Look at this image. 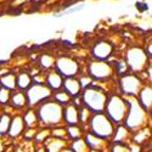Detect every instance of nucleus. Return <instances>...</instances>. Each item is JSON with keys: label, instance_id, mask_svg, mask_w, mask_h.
I'll return each mask as SVG.
<instances>
[{"label": "nucleus", "instance_id": "4c0bfd02", "mask_svg": "<svg viewBox=\"0 0 152 152\" xmlns=\"http://www.w3.org/2000/svg\"><path fill=\"white\" fill-rule=\"evenodd\" d=\"M37 129L38 128H26V130L23 132L22 136L26 139V140H34L35 134H37Z\"/></svg>", "mask_w": 152, "mask_h": 152}, {"label": "nucleus", "instance_id": "c9c22d12", "mask_svg": "<svg viewBox=\"0 0 152 152\" xmlns=\"http://www.w3.org/2000/svg\"><path fill=\"white\" fill-rule=\"evenodd\" d=\"M108 152H130L129 144H118V142H111Z\"/></svg>", "mask_w": 152, "mask_h": 152}, {"label": "nucleus", "instance_id": "79ce46f5", "mask_svg": "<svg viewBox=\"0 0 152 152\" xmlns=\"http://www.w3.org/2000/svg\"><path fill=\"white\" fill-rule=\"evenodd\" d=\"M148 117H150V121H152V107H151L150 111H148Z\"/></svg>", "mask_w": 152, "mask_h": 152}, {"label": "nucleus", "instance_id": "c756f323", "mask_svg": "<svg viewBox=\"0 0 152 152\" xmlns=\"http://www.w3.org/2000/svg\"><path fill=\"white\" fill-rule=\"evenodd\" d=\"M11 119H12V115H11V113H9V112L4 111L1 115H0V136L7 135Z\"/></svg>", "mask_w": 152, "mask_h": 152}, {"label": "nucleus", "instance_id": "e433bc0d", "mask_svg": "<svg viewBox=\"0 0 152 152\" xmlns=\"http://www.w3.org/2000/svg\"><path fill=\"white\" fill-rule=\"evenodd\" d=\"M78 79H79V82H80V84H82V88L84 89V88H88V86H90L91 84H94V79L90 77L88 73H79L78 75Z\"/></svg>", "mask_w": 152, "mask_h": 152}, {"label": "nucleus", "instance_id": "c03bdc74", "mask_svg": "<svg viewBox=\"0 0 152 152\" xmlns=\"http://www.w3.org/2000/svg\"><path fill=\"white\" fill-rule=\"evenodd\" d=\"M3 112H4V106H3L1 104H0V115H1Z\"/></svg>", "mask_w": 152, "mask_h": 152}, {"label": "nucleus", "instance_id": "0eeeda50", "mask_svg": "<svg viewBox=\"0 0 152 152\" xmlns=\"http://www.w3.org/2000/svg\"><path fill=\"white\" fill-rule=\"evenodd\" d=\"M142 85L144 80L140 74L126 72L117 77V91L124 97H136Z\"/></svg>", "mask_w": 152, "mask_h": 152}, {"label": "nucleus", "instance_id": "4468645a", "mask_svg": "<svg viewBox=\"0 0 152 152\" xmlns=\"http://www.w3.org/2000/svg\"><path fill=\"white\" fill-rule=\"evenodd\" d=\"M133 133L126 128L124 124H117L115 126V132L111 137V142H118V144H129L132 141Z\"/></svg>", "mask_w": 152, "mask_h": 152}, {"label": "nucleus", "instance_id": "7ed1b4c3", "mask_svg": "<svg viewBox=\"0 0 152 152\" xmlns=\"http://www.w3.org/2000/svg\"><path fill=\"white\" fill-rule=\"evenodd\" d=\"M108 94L110 93L106 89L101 88L96 84V82H94V84H91L90 86L84 88L80 94V97L85 107H88L93 113H97L105 111Z\"/></svg>", "mask_w": 152, "mask_h": 152}, {"label": "nucleus", "instance_id": "37998d69", "mask_svg": "<svg viewBox=\"0 0 152 152\" xmlns=\"http://www.w3.org/2000/svg\"><path fill=\"white\" fill-rule=\"evenodd\" d=\"M61 152H73V151H72L69 147H67V148H65V150H62Z\"/></svg>", "mask_w": 152, "mask_h": 152}, {"label": "nucleus", "instance_id": "ddd939ff", "mask_svg": "<svg viewBox=\"0 0 152 152\" xmlns=\"http://www.w3.org/2000/svg\"><path fill=\"white\" fill-rule=\"evenodd\" d=\"M9 105L14 110H20V111L27 110L28 108V100H27L26 91L18 90V89L12 90Z\"/></svg>", "mask_w": 152, "mask_h": 152}, {"label": "nucleus", "instance_id": "393cba45", "mask_svg": "<svg viewBox=\"0 0 152 152\" xmlns=\"http://www.w3.org/2000/svg\"><path fill=\"white\" fill-rule=\"evenodd\" d=\"M66 129H67V137L68 140H75V139H80L83 137L84 133L86 132L85 128L80 124H72V125H66Z\"/></svg>", "mask_w": 152, "mask_h": 152}, {"label": "nucleus", "instance_id": "b1692460", "mask_svg": "<svg viewBox=\"0 0 152 152\" xmlns=\"http://www.w3.org/2000/svg\"><path fill=\"white\" fill-rule=\"evenodd\" d=\"M0 86H4L6 89L16 90L17 89V84H16V74L12 72H7L5 74H3L0 77Z\"/></svg>", "mask_w": 152, "mask_h": 152}, {"label": "nucleus", "instance_id": "20e7f679", "mask_svg": "<svg viewBox=\"0 0 152 152\" xmlns=\"http://www.w3.org/2000/svg\"><path fill=\"white\" fill-rule=\"evenodd\" d=\"M104 112L116 125L123 124L124 118L126 116V112H128V102H126V99L123 95H121L118 91L110 93Z\"/></svg>", "mask_w": 152, "mask_h": 152}, {"label": "nucleus", "instance_id": "c85d7f7f", "mask_svg": "<svg viewBox=\"0 0 152 152\" xmlns=\"http://www.w3.org/2000/svg\"><path fill=\"white\" fill-rule=\"evenodd\" d=\"M78 112H79V124L83 126V128L88 129V124H89V122H90L93 112L88 107H85L84 105L78 107Z\"/></svg>", "mask_w": 152, "mask_h": 152}, {"label": "nucleus", "instance_id": "a878e982", "mask_svg": "<svg viewBox=\"0 0 152 152\" xmlns=\"http://www.w3.org/2000/svg\"><path fill=\"white\" fill-rule=\"evenodd\" d=\"M54 101H56L57 104H60L61 106H66L68 104L72 102V96L66 91V90H63V89H60L57 91H54L53 93V97H51Z\"/></svg>", "mask_w": 152, "mask_h": 152}, {"label": "nucleus", "instance_id": "9b49d317", "mask_svg": "<svg viewBox=\"0 0 152 152\" xmlns=\"http://www.w3.org/2000/svg\"><path fill=\"white\" fill-rule=\"evenodd\" d=\"M115 55V45L106 39L97 40L91 46V57L100 61H111Z\"/></svg>", "mask_w": 152, "mask_h": 152}, {"label": "nucleus", "instance_id": "7c9ffc66", "mask_svg": "<svg viewBox=\"0 0 152 152\" xmlns=\"http://www.w3.org/2000/svg\"><path fill=\"white\" fill-rule=\"evenodd\" d=\"M68 147L73 151V152H91L89 146L86 145L85 140L83 137L80 139H75V140H71Z\"/></svg>", "mask_w": 152, "mask_h": 152}, {"label": "nucleus", "instance_id": "1a4fd4ad", "mask_svg": "<svg viewBox=\"0 0 152 152\" xmlns=\"http://www.w3.org/2000/svg\"><path fill=\"white\" fill-rule=\"evenodd\" d=\"M26 95L28 100V107L35 108L42 102L53 97V90L45 83L33 82V84L26 90Z\"/></svg>", "mask_w": 152, "mask_h": 152}, {"label": "nucleus", "instance_id": "dca6fc26", "mask_svg": "<svg viewBox=\"0 0 152 152\" xmlns=\"http://www.w3.org/2000/svg\"><path fill=\"white\" fill-rule=\"evenodd\" d=\"M63 79H65V78H63V75L60 74L55 68H53V69H50V71L46 72V74H45V82L44 83L54 93V91H57V90L62 89Z\"/></svg>", "mask_w": 152, "mask_h": 152}, {"label": "nucleus", "instance_id": "473e14b6", "mask_svg": "<svg viewBox=\"0 0 152 152\" xmlns=\"http://www.w3.org/2000/svg\"><path fill=\"white\" fill-rule=\"evenodd\" d=\"M111 63H112L113 69H115V74L117 75V77H119V75H122L126 72H129L128 66H126L124 58H117L115 61H111Z\"/></svg>", "mask_w": 152, "mask_h": 152}, {"label": "nucleus", "instance_id": "2f4dec72", "mask_svg": "<svg viewBox=\"0 0 152 152\" xmlns=\"http://www.w3.org/2000/svg\"><path fill=\"white\" fill-rule=\"evenodd\" d=\"M85 7L84 4H78V5H69V6H65L62 9V11L60 12H56L54 15L55 17H63V16H68V15H72L74 12H79L80 10H83Z\"/></svg>", "mask_w": 152, "mask_h": 152}, {"label": "nucleus", "instance_id": "cd10ccee", "mask_svg": "<svg viewBox=\"0 0 152 152\" xmlns=\"http://www.w3.org/2000/svg\"><path fill=\"white\" fill-rule=\"evenodd\" d=\"M50 136H51V128L40 125V126H38V129H37L34 140L37 144H44Z\"/></svg>", "mask_w": 152, "mask_h": 152}, {"label": "nucleus", "instance_id": "a18cd8bd", "mask_svg": "<svg viewBox=\"0 0 152 152\" xmlns=\"http://www.w3.org/2000/svg\"><path fill=\"white\" fill-rule=\"evenodd\" d=\"M151 65H152V60H151Z\"/></svg>", "mask_w": 152, "mask_h": 152}, {"label": "nucleus", "instance_id": "bb28decb", "mask_svg": "<svg viewBox=\"0 0 152 152\" xmlns=\"http://www.w3.org/2000/svg\"><path fill=\"white\" fill-rule=\"evenodd\" d=\"M147 139H150V128L148 125L145 126V128H141L136 132L133 133L132 135V141L139 145H142V142L147 141Z\"/></svg>", "mask_w": 152, "mask_h": 152}, {"label": "nucleus", "instance_id": "aec40b11", "mask_svg": "<svg viewBox=\"0 0 152 152\" xmlns=\"http://www.w3.org/2000/svg\"><path fill=\"white\" fill-rule=\"evenodd\" d=\"M68 145H69V140H67V139H61V137H55V136H50L44 142L46 152H61L62 150L67 148Z\"/></svg>", "mask_w": 152, "mask_h": 152}, {"label": "nucleus", "instance_id": "f03ea898", "mask_svg": "<svg viewBox=\"0 0 152 152\" xmlns=\"http://www.w3.org/2000/svg\"><path fill=\"white\" fill-rule=\"evenodd\" d=\"M40 125L53 128L63 123V106L53 99H49L35 107Z\"/></svg>", "mask_w": 152, "mask_h": 152}, {"label": "nucleus", "instance_id": "f8f14e48", "mask_svg": "<svg viewBox=\"0 0 152 152\" xmlns=\"http://www.w3.org/2000/svg\"><path fill=\"white\" fill-rule=\"evenodd\" d=\"M83 139L85 140L86 145L89 146L91 152H106V151H108L110 145H111V141L105 140V139L93 134L89 130H86L84 133Z\"/></svg>", "mask_w": 152, "mask_h": 152}, {"label": "nucleus", "instance_id": "a19ab883", "mask_svg": "<svg viewBox=\"0 0 152 152\" xmlns=\"http://www.w3.org/2000/svg\"><path fill=\"white\" fill-rule=\"evenodd\" d=\"M1 137V136H0ZM4 150H5V146H4V142H3V140L0 139V152H4Z\"/></svg>", "mask_w": 152, "mask_h": 152}, {"label": "nucleus", "instance_id": "a211bd4d", "mask_svg": "<svg viewBox=\"0 0 152 152\" xmlns=\"http://www.w3.org/2000/svg\"><path fill=\"white\" fill-rule=\"evenodd\" d=\"M62 89L66 90L72 97L79 96L83 91V88H82V84H80L78 77H67V78H65L63 79Z\"/></svg>", "mask_w": 152, "mask_h": 152}, {"label": "nucleus", "instance_id": "9d476101", "mask_svg": "<svg viewBox=\"0 0 152 152\" xmlns=\"http://www.w3.org/2000/svg\"><path fill=\"white\" fill-rule=\"evenodd\" d=\"M55 69L63 75V78L67 77H77L80 73L79 68V62L68 56V55H60L56 57L55 61Z\"/></svg>", "mask_w": 152, "mask_h": 152}, {"label": "nucleus", "instance_id": "6ab92c4d", "mask_svg": "<svg viewBox=\"0 0 152 152\" xmlns=\"http://www.w3.org/2000/svg\"><path fill=\"white\" fill-rule=\"evenodd\" d=\"M63 123H65V125L79 124L78 107L72 102L66 105V106H63Z\"/></svg>", "mask_w": 152, "mask_h": 152}, {"label": "nucleus", "instance_id": "58836bf2", "mask_svg": "<svg viewBox=\"0 0 152 152\" xmlns=\"http://www.w3.org/2000/svg\"><path fill=\"white\" fill-rule=\"evenodd\" d=\"M144 50H145L146 55L148 56V58H150V60H152V40H148V42L145 44Z\"/></svg>", "mask_w": 152, "mask_h": 152}, {"label": "nucleus", "instance_id": "423d86ee", "mask_svg": "<svg viewBox=\"0 0 152 152\" xmlns=\"http://www.w3.org/2000/svg\"><path fill=\"white\" fill-rule=\"evenodd\" d=\"M115 126L116 124L107 117L105 112H97L93 113L90 122L88 124V130L105 139V140L111 141V137L113 135V132H115Z\"/></svg>", "mask_w": 152, "mask_h": 152}, {"label": "nucleus", "instance_id": "39448f33", "mask_svg": "<svg viewBox=\"0 0 152 152\" xmlns=\"http://www.w3.org/2000/svg\"><path fill=\"white\" fill-rule=\"evenodd\" d=\"M123 58L125 60L129 72L135 74H141L144 69L151 63V60L146 55L144 46H137V45H133L126 49Z\"/></svg>", "mask_w": 152, "mask_h": 152}, {"label": "nucleus", "instance_id": "4be33fe9", "mask_svg": "<svg viewBox=\"0 0 152 152\" xmlns=\"http://www.w3.org/2000/svg\"><path fill=\"white\" fill-rule=\"evenodd\" d=\"M16 84H17V89L26 91L28 88L33 84V75L29 72L26 71H21L20 73L16 74Z\"/></svg>", "mask_w": 152, "mask_h": 152}, {"label": "nucleus", "instance_id": "412c9836", "mask_svg": "<svg viewBox=\"0 0 152 152\" xmlns=\"http://www.w3.org/2000/svg\"><path fill=\"white\" fill-rule=\"evenodd\" d=\"M22 117H23L24 124H26V128H38V126H40L39 118H38V113L35 108L28 107L27 110H24Z\"/></svg>", "mask_w": 152, "mask_h": 152}, {"label": "nucleus", "instance_id": "6e6552de", "mask_svg": "<svg viewBox=\"0 0 152 152\" xmlns=\"http://www.w3.org/2000/svg\"><path fill=\"white\" fill-rule=\"evenodd\" d=\"M86 73L94 79V82H100V83L110 82L112 78L116 77L111 61H100L94 58L88 63Z\"/></svg>", "mask_w": 152, "mask_h": 152}, {"label": "nucleus", "instance_id": "2eb2a0df", "mask_svg": "<svg viewBox=\"0 0 152 152\" xmlns=\"http://www.w3.org/2000/svg\"><path fill=\"white\" fill-rule=\"evenodd\" d=\"M24 130H26V124H24L22 115L12 116V119H11V123H10V128H9V132H7V136H10L11 139L20 137V136H22Z\"/></svg>", "mask_w": 152, "mask_h": 152}, {"label": "nucleus", "instance_id": "f257e3e1", "mask_svg": "<svg viewBox=\"0 0 152 152\" xmlns=\"http://www.w3.org/2000/svg\"><path fill=\"white\" fill-rule=\"evenodd\" d=\"M125 99L126 102H128V112H126L123 124L132 133L147 126L150 123L148 111H146L140 105L136 97H125Z\"/></svg>", "mask_w": 152, "mask_h": 152}, {"label": "nucleus", "instance_id": "f704fd0d", "mask_svg": "<svg viewBox=\"0 0 152 152\" xmlns=\"http://www.w3.org/2000/svg\"><path fill=\"white\" fill-rule=\"evenodd\" d=\"M11 90L6 89L4 86H0V104L3 106H6L10 104V97H11Z\"/></svg>", "mask_w": 152, "mask_h": 152}, {"label": "nucleus", "instance_id": "72a5a7b5", "mask_svg": "<svg viewBox=\"0 0 152 152\" xmlns=\"http://www.w3.org/2000/svg\"><path fill=\"white\" fill-rule=\"evenodd\" d=\"M51 136H55V137H61V139H67V129L66 126H63L62 124L61 125H56V126H53L51 128Z\"/></svg>", "mask_w": 152, "mask_h": 152}, {"label": "nucleus", "instance_id": "ea45409f", "mask_svg": "<svg viewBox=\"0 0 152 152\" xmlns=\"http://www.w3.org/2000/svg\"><path fill=\"white\" fill-rule=\"evenodd\" d=\"M34 152H46V148H45L44 144H38V145L35 146Z\"/></svg>", "mask_w": 152, "mask_h": 152}, {"label": "nucleus", "instance_id": "5701e85b", "mask_svg": "<svg viewBox=\"0 0 152 152\" xmlns=\"http://www.w3.org/2000/svg\"><path fill=\"white\" fill-rule=\"evenodd\" d=\"M55 61H56V57L49 53L40 54V56L38 57V63H39L40 68L44 71H50L55 68Z\"/></svg>", "mask_w": 152, "mask_h": 152}, {"label": "nucleus", "instance_id": "f3484780", "mask_svg": "<svg viewBox=\"0 0 152 152\" xmlns=\"http://www.w3.org/2000/svg\"><path fill=\"white\" fill-rule=\"evenodd\" d=\"M136 99L146 111H150V108L152 107V84L144 83Z\"/></svg>", "mask_w": 152, "mask_h": 152}]
</instances>
